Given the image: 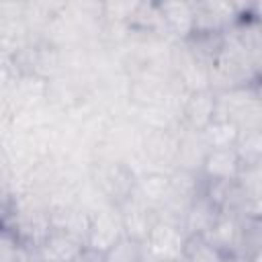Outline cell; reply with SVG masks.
<instances>
[{
	"label": "cell",
	"mask_w": 262,
	"mask_h": 262,
	"mask_svg": "<svg viewBox=\"0 0 262 262\" xmlns=\"http://www.w3.org/2000/svg\"><path fill=\"white\" fill-rule=\"evenodd\" d=\"M260 78V72L252 63L246 49L233 37L231 31L223 37V47L209 68V86L213 92H227L244 86H252Z\"/></svg>",
	"instance_id": "1"
},
{
	"label": "cell",
	"mask_w": 262,
	"mask_h": 262,
	"mask_svg": "<svg viewBox=\"0 0 262 262\" xmlns=\"http://www.w3.org/2000/svg\"><path fill=\"white\" fill-rule=\"evenodd\" d=\"M217 94V119H225L237 127L242 141L262 133V102L252 86L215 92Z\"/></svg>",
	"instance_id": "2"
},
{
	"label": "cell",
	"mask_w": 262,
	"mask_h": 262,
	"mask_svg": "<svg viewBox=\"0 0 262 262\" xmlns=\"http://www.w3.org/2000/svg\"><path fill=\"white\" fill-rule=\"evenodd\" d=\"M88 178L100 188V192L115 205L121 207L127 199L135 194L137 174L123 162L117 160H96L90 170Z\"/></svg>",
	"instance_id": "3"
},
{
	"label": "cell",
	"mask_w": 262,
	"mask_h": 262,
	"mask_svg": "<svg viewBox=\"0 0 262 262\" xmlns=\"http://www.w3.org/2000/svg\"><path fill=\"white\" fill-rule=\"evenodd\" d=\"M186 242L188 235L180 225L156 219L147 237L143 239L145 262H180Z\"/></svg>",
	"instance_id": "4"
},
{
	"label": "cell",
	"mask_w": 262,
	"mask_h": 262,
	"mask_svg": "<svg viewBox=\"0 0 262 262\" xmlns=\"http://www.w3.org/2000/svg\"><path fill=\"white\" fill-rule=\"evenodd\" d=\"M170 68L176 80L186 88V92L207 90L209 86V68L199 61L182 41H176L170 51Z\"/></svg>",
	"instance_id": "5"
},
{
	"label": "cell",
	"mask_w": 262,
	"mask_h": 262,
	"mask_svg": "<svg viewBox=\"0 0 262 262\" xmlns=\"http://www.w3.org/2000/svg\"><path fill=\"white\" fill-rule=\"evenodd\" d=\"M123 235H125V229H123L119 207H106L90 217V225H88L84 244H86V248L106 254Z\"/></svg>",
	"instance_id": "6"
},
{
	"label": "cell",
	"mask_w": 262,
	"mask_h": 262,
	"mask_svg": "<svg viewBox=\"0 0 262 262\" xmlns=\"http://www.w3.org/2000/svg\"><path fill=\"white\" fill-rule=\"evenodd\" d=\"M239 20V2H194V33H227Z\"/></svg>",
	"instance_id": "7"
},
{
	"label": "cell",
	"mask_w": 262,
	"mask_h": 262,
	"mask_svg": "<svg viewBox=\"0 0 262 262\" xmlns=\"http://www.w3.org/2000/svg\"><path fill=\"white\" fill-rule=\"evenodd\" d=\"M244 166V156L239 147L211 149L203 162L201 176L205 182H233Z\"/></svg>",
	"instance_id": "8"
},
{
	"label": "cell",
	"mask_w": 262,
	"mask_h": 262,
	"mask_svg": "<svg viewBox=\"0 0 262 262\" xmlns=\"http://www.w3.org/2000/svg\"><path fill=\"white\" fill-rule=\"evenodd\" d=\"M119 213H121V221H123V229H125V235L137 239V242H143L151 229V225L156 223V211L137 196V192L127 199L121 207H119Z\"/></svg>",
	"instance_id": "9"
},
{
	"label": "cell",
	"mask_w": 262,
	"mask_h": 262,
	"mask_svg": "<svg viewBox=\"0 0 262 262\" xmlns=\"http://www.w3.org/2000/svg\"><path fill=\"white\" fill-rule=\"evenodd\" d=\"M84 248V239L61 229H51L37 246V254L43 262H74Z\"/></svg>",
	"instance_id": "10"
},
{
	"label": "cell",
	"mask_w": 262,
	"mask_h": 262,
	"mask_svg": "<svg viewBox=\"0 0 262 262\" xmlns=\"http://www.w3.org/2000/svg\"><path fill=\"white\" fill-rule=\"evenodd\" d=\"M215 111H217V94L211 88L190 92L182 108V127L205 131L213 123Z\"/></svg>",
	"instance_id": "11"
},
{
	"label": "cell",
	"mask_w": 262,
	"mask_h": 262,
	"mask_svg": "<svg viewBox=\"0 0 262 262\" xmlns=\"http://www.w3.org/2000/svg\"><path fill=\"white\" fill-rule=\"evenodd\" d=\"M168 35L174 41H184L194 33V2H158Z\"/></svg>",
	"instance_id": "12"
},
{
	"label": "cell",
	"mask_w": 262,
	"mask_h": 262,
	"mask_svg": "<svg viewBox=\"0 0 262 262\" xmlns=\"http://www.w3.org/2000/svg\"><path fill=\"white\" fill-rule=\"evenodd\" d=\"M209 151H211V147H209L203 131L180 127V149H178V158H176V170L201 174L203 162L209 156Z\"/></svg>",
	"instance_id": "13"
},
{
	"label": "cell",
	"mask_w": 262,
	"mask_h": 262,
	"mask_svg": "<svg viewBox=\"0 0 262 262\" xmlns=\"http://www.w3.org/2000/svg\"><path fill=\"white\" fill-rule=\"evenodd\" d=\"M219 213H221V207L207 194V190H203L190 203V207L186 211V217H184V231H186V235L188 237H192V235H201L203 237L213 227V223L217 221Z\"/></svg>",
	"instance_id": "14"
},
{
	"label": "cell",
	"mask_w": 262,
	"mask_h": 262,
	"mask_svg": "<svg viewBox=\"0 0 262 262\" xmlns=\"http://www.w3.org/2000/svg\"><path fill=\"white\" fill-rule=\"evenodd\" d=\"M135 192L154 211H160L172 196V174H168V172H143L137 176Z\"/></svg>",
	"instance_id": "15"
},
{
	"label": "cell",
	"mask_w": 262,
	"mask_h": 262,
	"mask_svg": "<svg viewBox=\"0 0 262 262\" xmlns=\"http://www.w3.org/2000/svg\"><path fill=\"white\" fill-rule=\"evenodd\" d=\"M258 250H262V215L244 213L239 215L237 237L231 254H239L244 258H252Z\"/></svg>",
	"instance_id": "16"
},
{
	"label": "cell",
	"mask_w": 262,
	"mask_h": 262,
	"mask_svg": "<svg viewBox=\"0 0 262 262\" xmlns=\"http://www.w3.org/2000/svg\"><path fill=\"white\" fill-rule=\"evenodd\" d=\"M237 225H239V215L221 209L217 221L213 223V227L203 237L215 250H219L223 256L225 254H231L233 252V246H235V237H237Z\"/></svg>",
	"instance_id": "17"
},
{
	"label": "cell",
	"mask_w": 262,
	"mask_h": 262,
	"mask_svg": "<svg viewBox=\"0 0 262 262\" xmlns=\"http://www.w3.org/2000/svg\"><path fill=\"white\" fill-rule=\"evenodd\" d=\"M229 31L239 41V45L246 49L252 63L262 76V23L252 20V18H239Z\"/></svg>",
	"instance_id": "18"
},
{
	"label": "cell",
	"mask_w": 262,
	"mask_h": 262,
	"mask_svg": "<svg viewBox=\"0 0 262 262\" xmlns=\"http://www.w3.org/2000/svg\"><path fill=\"white\" fill-rule=\"evenodd\" d=\"M207 143L211 149H229V147H239L242 143V133L237 127L225 119H213V123L203 131Z\"/></svg>",
	"instance_id": "19"
},
{
	"label": "cell",
	"mask_w": 262,
	"mask_h": 262,
	"mask_svg": "<svg viewBox=\"0 0 262 262\" xmlns=\"http://www.w3.org/2000/svg\"><path fill=\"white\" fill-rule=\"evenodd\" d=\"M106 262H145V250L143 242H137L129 235H123L106 254Z\"/></svg>",
	"instance_id": "20"
},
{
	"label": "cell",
	"mask_w": 262,
	"mask_h": 262,
	"mask_svg": "<svg viewBox=\"0 0 262 262\" xmlns=\"http://www.w3.org/2000/svg\"><path fill=\"white\" fill-rule=\"evenodd\" d=\"M221 260H223V254L219 250H215L205 237L192 235L186 242L184 256L180 262H221Z\"/></svg>",
	"instance_id": "21"
},
{
	"label": "cell",
	"mask_w": 262,
	"mask_h": 262,
	"mask_svg": "<svg viewBox=\"0 0 262 262\" xmlns=\"http://www.w3.org/2000/svg\"><path fill=\"white\" fill-rule=\"evenodd\" d=\"M74 262H106V260H104V254L102 252L92 250V248H84Z\"/></svg>",
	"instance_id": "22"
},
{
	"label": "cell",
	"mask_w": 262,
	"mask_h": 262,
	"mask_svg": "<svg viewBox=\"0 0 262 262\" xmlns=\"http://www.w3.org/2000/svg\"><path fill=\"white\" fill-rule=\"evenodd\" d=\"M221 262H252V260H250V258H244V256H239V254H225Z\"/></svg>",
	"instance_id": "23"
},
{
	"label": "cell",
	"mask_w": 262,
	"mask_h": 262,
	"mask_svg": "<svg viewBox=\"0 0 262 262\" xmlns=\"http://www.w3.org/2000/svg\"><path fill=\"white\" fill-rule=\"evenodd\" d=\"M254 90H256V94H258V98H260V102H262V78H258V80L254 82Z\"/></svg>",
	"instance_id": "24"
},
{
	"label": "cell",
	"mask_w": 262,
	"mask_h": 262,
	"mask_svg": "<svg viewBox=\"0 0 262 262\" xmlns=\"http://www.w3.org/2000/svg\"><path fill=\"white\" fill-rule=\"evenodd\" d=\"M250 260H252V262H262V250H258Z\"/></svg>",
	"instance_id": "25"
}]
</instances>
